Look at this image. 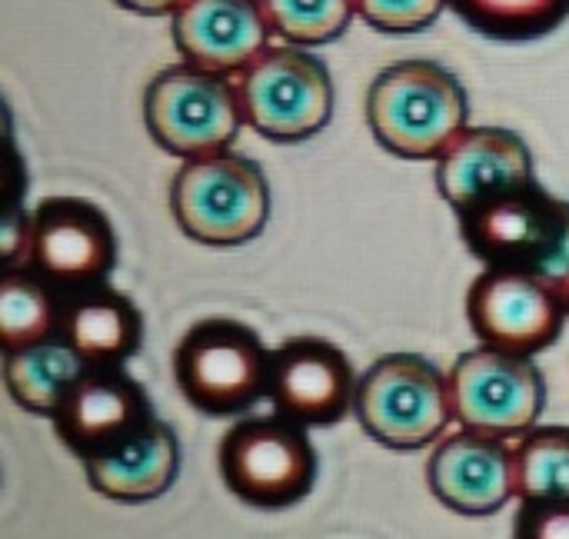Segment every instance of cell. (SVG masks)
<instances>
[{
    "label": "cell",
    "instance_id": "20",
    "mask_svg": "<svg viewBox=\"0 0 569 539\" xmlns=\"http://www.w3.org/2000/svg\"><path fill=\"white\" fill-rule=\"evenodd\" d=\"M63 293L30 267H7L0 280V347L3 353L60 337Z\"/></svg>",
    "mask_w": 569,
    "mask_h": 539
},
{
    "label": "cell",
    "instance_id": "19",
    "mask_svg": "<svg viewBox=\"0 0 569 539\" xmlns=\"http://www.w3.org/2000/svg\"><path fill=\"white\" fill-rule=\"evenodd\" d=\"M83 370L87 363L63 337L3 353V387L10 400L33 417H53Z\"/></svg>",
    "mask_w": 569,
    "mask_h": 539
},
{
    "label": "cell",
    "instance_id": "14",
    "mask_svg": "<svg viewBox=\"0 0 569 539\" xmlns=\"http://www.w3.org/2000/svg\"><path fill=\"white\" fill-rule=\"evenodd\" d=\"M433 163L437 190L457 217L537 180L533 150L527 140L517 130L493 123L460 130Z\"/></svg>",
    "mask_w": 569,
    "mask_h": 539
},
{
    "label": "cell",
    "instance_id": "1",
    "mask_svg": "<svg viewBox=\"0 0 569 539\" xmlns=\"http://www.w3.org/2000/svg\"><path fill=\"white\" fill-rule=\"evenodd\" d=\"M367 127L373 140L403 160H437L470 123V100L453 70L410 57L383 67L367 87Z\"/></svg>",
    "mask_w": 569,
    "mask_h": 539
},
{
    "label": "cell",
    "instance_id": "27",
    "mask_svg": "<svg viewBox=\"0 0 569 539\" xmlns=\"http://www.w3.org/2000/svg\"><path fill=\"white\" fill-rule=\"evenodd\" d=\"M113 3L140 17H160V13H173L183 0H113Z\"/></svg>",
    "mask_w": 569,
    "mask_h": 539
},
{
    "label": "cell",
    "instance_id": "5",
    "mask_svg": "<svg viewBox=\"0 0 569 539\" xmlns=\"http://www.w3.org/2000/svg\"><path fill=\"white\" fill-rule=\"evenodd\" d=\"M353 413L387 450H423L453 423L450 373L420 353H387L360 377Z\"/></svg>",
    "mask_w": 569,
    "mask_h": 539
},
{
    "label": "cell",
    "instance_id": "18",
    "mask_svg": "<svg viewBox=\"0 0 569 539\" xmlns=\"http://www.w3.org/2000/svg\"><path fill=\"white\" fill-rule=\"evenodd\" d=\"M60 337L87 367H123L143 347V313L127 293L100 283L63 300Z\"/></svg>",
    "mask_w": 569,
    "mask_h": 539
},
{
    "label": "cell",
    "instance_id": "4",
    "mask_svg": "<svg viewBox=\"0 0 569 539\" xmlns=\"http://www.w3.org/2000/svg\"><path fill=\"white\" fill-rule=\"evenodd\" d=\"M273 350L257 330L230 317L193 323L173 350L180 397L207 417H240L270 397Z\"/></svg>",
    "mask_w": 569,
    "mask_h": 539
},
{
    "label": "cell",
    "instance_id": "24",
    "mask_svg": "<svg viewBox=\"0 0 569 539\" xmlns=\"http://www.w3.org/2000/svg\"><path fill=\"white\" fill-rule=\"evenodd\" d=\"M353 7L380 33H417L433 27L450 0H353Z\"/></svg>",
    "mask_w": 569,
    "mask_h": 539
},
{
    "label": "cell",
    "instance_id": "3",
    "mask_svg": "<svg viewBox=\"0 0 569 539\" xmlns=\"http://www.w3.org/2000/svg\"><path fill=\"white\" fill-rule=\"evenodd\" d=\"M457 220L467 250L483 267L523 270L553 283L569 273V200L553 197L540 180L500 193Z\"/></svg>",
    "mask_w": 569,
    "mask_h": 539
},
{
    "label": "cell",
    "instance_id": "9",
    "mask_svg": "<svg viewBox=\"0 0 569 539\" xmlns=\"http://www.w3.org/2000/svg\"><path fill=\"white\" fill-rule=\"evenodd\" d=\"M450 400L460 430L520 440L543 417L547 383L533 357L480 343L453 363Z\"/></svg>",
    "mask_w": 569,
    "mask_h": 539
},
{
    "label": "cell",
    "instance_id": "16",
    "mask_svg": "<svg viewBox=\"0 0 569 539\" xmlns=\"http://www.w3.org/2000/svg\"><path fill=\"white\" fill-rule=\"evenodd\" d=\"M170 33L187 63L223 77H240L273 43L260 0H183Z\"/></svg>",
    "mask_w": 569,
    "mask_h": 539
},
{
    "label": "cell",
    "instance_id": "17",
    "mask_svg": "<svg viewBox=\"0 0 569 539\" xmlns=\"http://www.w3.org/2000/svg\"><path fill=\"white\" fill-rule=\"evenodd\" d=\"M93 493L113 503H150L163 497L180 473V440L170 423L153 417L117 450L83 463Z\"/></svg>",
    "mask_w": 569,
    "mask_h": 539
},
{
    "label": "cell",
    "instance_id": "15",
    "mask_svg": "<svg viewBox=\"0 0 569 539\" xmlns=\"http://www.w3.org/2000/svg\"><path fill=\"white\" fill-rule=\"evenodd\" d=\"M430 493L460 517H493L517 500L513 440L457 430L443 437L427 463Z\"/></svg>",
    "mask_w": 569,
    "mask_h": 539
},
{
    "label": "cell",
    "instance_id": "21",
    "mask_svg": "<svg viewBox=\"0 0 569 539\" xmlns=\"http://www.w3.org/2000/svg\"><path fill=\"white\" fill-rule=\"evenodd\" d=\"M453 13L493 40H537L569 17V0H450Z\"/></svg>",
    "mask_w": 569,
    "mask_h": 539
},
{
    "label": "cell",
    "instance_id": "8",
    "mask_svg": "<svg viewBox=\"0 0 569 539\" xmlns=\"http://www.w3.org/2000/svg\"><path fill=\"white\" fill-rule=\"evenodd\" d=\"M233 80L243 127L273 143L310 140L333 117L330 67L307 47L270 43Z\"/></svg>",
    "mask_w": 569,
    "mask_h": 539
},
{
    "label": "cell",
    "instance_id": "13",
    "mask_svg": "<svg viewBox=\"0 0 569 539\" xmlns=\"http://www.w3.org/2000/svg\"><path fill=\"white\" fill-rule=\"evenodd\" d=\"M360 377L347 353L323 337H293L273 350L270 403L273 413L300 427H333L357 400Z\"/></svg>",
    "mask_w": 569,
    "mask_h": 539
},
{
    "label": "cell",
    "instance_id": "22",
    "mask_svg": "<svg viewBox=\"0 0 569 539\" xmlns=\"http://www.w3.org/2000/svg\"><path fill=\"white\" fill-rule=\"evenodd\" d=\"M517 500H569V427H533L513 440Z\"/></svg>",
    "mask_w": 569,
    "mask_h": 539
},
{
    "label": "cell",
    "instance_id": "12",
    "mask_svg": "<svg viewBox=\"0 0 569 539\" xmlns=\"http://www.w3.org/2000/svg\"><path fill=\"white\" fill-rule=\"evenodd\" d=\"M153 417L147 390L123 367H87L50 420L60 443L87 463L127 443Z\"/></svg>",
    "mask_w": 569,
    "mask_h": 539
},
{
    "label": "cell",
    "instance_id": "11",
    "mask_svg": "<svg viewBox=\"0 0 569 539\" xmlns=\"http://www.w3.org/2000/svg\"><path fill=\"white\" fill-rule=\"evenodd\" d=\"M567 303L553 280L487 267L467 290V320L483 347L537 357L563 337Z\"/></svg>",
    "mask_w": 569,
    "mask_h": 539
},
{
    "label": "cell",
    "instance_id": "7",
    "mask_svg": "<svg viewBox=\"0 0 569 539\" xmlns=\"http://www.w3.org/2000/svg\"><path fill=\"white\" fill-rule=\"evenodd\" d=\"M143 123L150 140L177 160L230 150L243 127L237 80L187 60L163 67L143 90Z\"/></svg>",
    "mask_w": 569,
    "mask_h": 539
},
{
    "label": "cell",
    "instance_id": "23",
    "mask_svg": "<svg viewBox=\"0 0 569 539\" xmlns=\"http://www.w3.org/2000/svg\"><path fill=\"white\" fill-rule=\"evenodd\" d=\"M260 10L277 43L307 50L340 40L357 17L353 0H260Z\"/></svg>",
    "mask_w": 569,
    "mask_h": 539
},
{
    "label": "cell",
    "instance_id": "10",
    "mask_svg": "<svg viewBox=\"0 0 569 539\" xmlns=\"http://www.w3.org/2000/svg\"><path fill=\"white\" fill-rule=\"evenodd\" d=\"M30 223V260L27 267L40 273L63 297L93 290L107 283L117 267V233L110 217L83 197H43Z\"/></svg>",
    "mask_w": 569,
    "mask_h": 539
},
{
    "label": "cell",
    "instance_id": "28",
    "mask_svg": "<svg viewBox=\"0 0 569 539\" xmlns=\"http://www.w3.org/2000/svg\"><path fill=\"white\" fill-rule=\"evenodd\" d=\"M557 287H560V297H563V303H567V313H569V273L560 280V283H557Z\"/></svg>",
    "mask_w": 569,
    "mask_h": 539
},
{
    "label": "cell",
    "instance_id": "26",
    "mask_svg": "<svg viewBox=\"0 0 569 539\" xmlns=\"http://www.w3.org/2000/svg\"><path fill=\"white\" fill-rule=\"evenodd\" d=\"M30 223H33V213H27L23 203H3L0 257L7 267H27V260H30Z\"/></svg>",
    "mask_w": 569,
    "mask_h": 539
},
{
    "label": "cell",
    "instance_id": "6",
    "mask_svg": "<svg viewBox=\"0 0 569 539\" xmlns=\"http://www.w3.org/2000/svg\"><path fill=\"white\" fill-rule=\"evenodd\" d=\"M223 487L253 510H287L317 483V450L307 427L273 413L233 423L217 447Z\"/></svg>",
    "mask_w": 569,
    "mask_h": 539
},
{
    "label": "cell",
    "instance_id": "2",
    "mask_svg": "<svg viewBox=\"0 0 569 539\" xmlns=\"http://www.w3.org/2000/svg\"><path fill=\"white\" fill-rule=\"evenodd\" d=\"M170 217L193 243H250L270 220V180L253 157L237 150L183 160L170 180Z\"/></svg>",
    "mask_w": 569,
    "mask_h": 539
},
{
    "label": "cell",
    "instance_id": "25",
    "mask_svg": "<svg viewBox=\"0 0 569 539\" xmlns=\"http://www.w3.org/2000/svg\"><path fill=\"white\" fill-rule=\"evenodd\" d=\"M513 539H569V500L520 503L513 517Z\"/></svg>",
    "mask_w": 569,
    "mask_h": 539
}]
</instances>
